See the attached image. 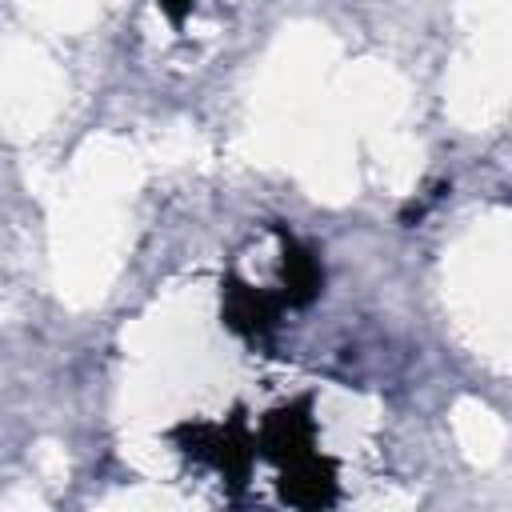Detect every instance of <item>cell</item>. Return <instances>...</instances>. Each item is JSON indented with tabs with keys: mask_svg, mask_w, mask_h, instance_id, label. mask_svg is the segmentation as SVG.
Wrapping results in <instances>:
<instances>
[{
	"mask_svg": "<svg viewBox=\"0 0 512 512\" xmlns=\"http://www.w3.org/2000/svg\"><path fill=\"white\" fill-rule=\"evenodd\" d=\"M172 440L200 464L216 468L232 488H240L248 480V468H252V456H256V436L248 432L244 416H232L224 424H212V420H188L180 428H172Z\"/></svg>",
	"mask_w": 512,
	"mask_h": 512,
	"instance_id": "6da1fadb",
	"label": "cell"
},
{
	"mask_svg": "<svg viewBox=\"0 0 512 512\" xmlns=\"http://www.w3.org/2000/svg\"><path fill=\"white\" fill-rule=\"evenodd\" d=\"M256 448L284 472L308 456H316V420H312V400H292V404H280L264 416L260 432H256Z\"/></svg>",
	"mask_w": 512,
	"mask_h": 512,
	"instance_id": "7a4b0ae2",
	"label": "cell"
},
{
	"mask_svg": "<svg viewBox=\"0 0 512 512\" xmlns=\"http://www.w3.org/2000/svg\"><path fill=\"white\" fill-rule=\"evenodd\" d=\"M280 304L284 296L280 292H264V288H252L244 284L240 276H228L220 284V320L228 332L244 336V340H260L276 328V316H280Z\"/></svg>",
	"mask_w": 512,
	"mask_h": 512,
	"instance_id": "3957f363",
	"label": "cell"
},
{
	"mask_svg": "<svg viewBox=\"0 0 512 512\" xmlns=\"http://www.w3.org/2000/svg\"><path fill=\"white\" fill-rule=\"evenodd\" d=\"M280 500L292 508H328L336 504V464L328 456H308L280 472Z\"/></svg>",
	"mask_w": 512,
	"mask_h": 512,
	"instance_id": "277c9868",
	"label": "cell"
},
{
	"mask_svg": "<svg viewBox=\"0 0 512 512\" xmlns=\"http://www.w3.org/2000/svg\"><path fill=\"white\" fill-rule=\"evenodd\" d=\"M324 292V268L316 260V252L292 236H284L280 244V296L288 308H308L316 296Z\"/></svg>",
	"mask_w": 512,
	"mask_h": 512,
	"instance_id": "5b68a950",
	"label": "cell"
},
{
	"mask_svg": "<svg viewBox=\"0 0 512 512\" xmlns=\"http://www.w3.org/2000/svg\"><path fill=\"white\" fill-rule=\"evenodd\" d=\"M156 4H160V12H164L172 24H184L188 12H192V0H156Z\"/></svg>",
	"mask_w": 512,
	"mask_h": 512,
	"instance_id": "8992f818",
	"label": "cell"
}]
</instances>
